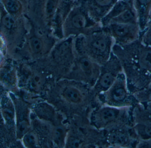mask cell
<instances>
[{
    "instance_id": "6da1fadb",
    "label": "cell",
    "mask_w": 151,
    "mask_h": 148,
    "mask_svg": "<svg viewBox=\"0 0 151 148\" xmlns=\"http://www.w3.org/2000/svg\"><path fill=\"white\" fill-rule=\"evenodd\" d=\"M113 52L129 77L151 78V47L138 39L122 46L114 44Z\"/></svg>"
},
{
    "instance_id": "7a4b0ae2",
    "label": "cell",
    "mask_w": 151,
    "mask_h": 148,
    "mask_svg": "<svg viewBox=\"0 0 151 148\" xmlns=\"http://www.w3.org/2000/svg\"><path fill=\"white\" fill-rule=\"evenodd\" d=\"M76 39L88 56L100 65H103L109 60L114 41L102 26L89 34L78 36Z\"/></svg>"
},
{
    "instance_id": "3957f363",
    "label": "cell",
    "mask_w": 151,
    "mask_h": 148,
    "mask_svg": "<svg viewBox=\"0 0 151 148\" xmlns=\"http://www.w3.org/2000/svg\"><path fill=\"white\" fill-rule=\"evenodd\" d=\"M63 36L66 38L89 34L102 27L90 16L86 8H75L68 14L63 24Z\"/></svg>"
},
{
    "instance_id": "277c9868",
    "label": "cell",
    "mask_w": 151,
    "mask_h": 148,
    "mask_svg": "<svg viewBox=\"0 0 151 148\" xmlns=\"http://www.w3.org/2000/svg\"><path fill=\"white\" fill-rule=\"evenodd\" d=\"M102 27L111 35L115 44L121 46L138 40L141 31L138 23H112Z\"/></svg>"
},
{
    "instance_id": "5b68a950",
    "label": "cell",
    "mask_w": 151,
    "mask_h": 148,
    "mask_svg": "<svg viewBox=\"0 0 151 148\" xmlns=\"http://www.w3.org/2000/svg\"><path fill=\"white\" fill-rule=\"evenodd\" d=\"M60 0H37L35 12L38 19L46 26L51 24L57 14Z\"/></svg>"
},
{
    "instance_id": "8992f818",
    "label": "cell",
    "mask_w": 151,
    "mask_h": 148,
    "mask_svg": "<svg viewBox=\"0 0 151 148\" xmlns=\"http://www.w3.org/2000/svg\"><path fill=\"white\" fill-rule=\"evenodd\" d=\"M118 0H88L87 8L91 17L97 22L105 17Z\"/></svg>"
},
{
    "instance_id": "52a82bcc",
    "label": "cell",
    "mask_w": 151,
    "mask_h": 148,
    "mask_svg": "<svg viewBox=\"0 0 151 148\" xmlns=\"http://www.w3.org/2000/svg\"><path fill=\"white\" fill-rule=\"evenodd\" d=\"M33 32L30 33L26 39L25 45L28 51L32 55L39 56L45 54L49 46V41L47 38Z\"/></svg>"
},
{
    "instance_id": "ba28073f",
    "label": "cell",
    "mask_w": 151,
    "mask_h": 148,
    "mask_svg": "<svg viewBox=\"0 0 151 148\" xmlns=\"http://www.w3.org/2000/svg\"><path fill=\"white\" fill-rule=\"evenodd\" d=\"M77 65L82 73L89 80H97L100 74L101 65L88 56L80 57Z\"/></svg>"
},
{
    "instance_id": "9c48e42d",
    "label": "cell",
    "mask_w": 151,
    "mask_h": 148,
    "mask_svg": "<svg viewBox=\"0 0 151 148\" xmlns=\"http://www.w3.org/2000/svg\"><path fill=\"white\" fill-rule=\"evenodd\" d=\"M133 6L137 13L140 30H143L150 21L151 0H133Z\"/></svg>"
},
{
    "instance_id": "30bf717a",
    "label": "cell",
    "mask_w": 151,
    "mask_h": 148,
    "mask_svg": "<svg viewBox=\"0 0 151 148\" xmlns=\"http://www.w3.org/2000/svg\"><path fill=\"white\" fill-rule=\"evenodd\" d=\"M126 76L122 72L117 76L114 85L112 86L111 96L112 100L116 102H122L127 96L125 84Z\"/></svg>"
},
{
    "instance_id": "8fae6325",
    "label": "cell",
    "mask_w": 151,
    "mask_h": 148,
    "mask_svg": "<svg viewBox=\"0 0 151 148\" xmlns=\"http://www.w3.org/2000/svg\"><path fill=\"white\" fill-rule=\"evenodd\" d=\"M4 11H1V30L6 35H11L14 34L18 29L17 19L16 17L8 13L5 9Z\"/></svg>"
},
{
    "instance_id": "7c38bea8",
    "label": "cell",
    "mask_w": 151,
    "mask_h": 148,
    "mask_svg": "<svg viewBox=\"0 0 151 148\" xmlns=\"http://www.w3.org/2000/svg\"><path fill=\"white\" fill-rule=\"evenodd\" d=\"M112 23H138L137 13L133 6H131L127 8L121 14L112 18L104 26Z\"/></svg>"
},
{
    "instance_id": "4fadbf2b",
    "label": "cell",
    "mask_w": 151,
    "mask_h": 148,
    "mask_svg": "<svg viewBox=\"0 0 151 148\" xmlns=\"http://www.w3.org/2000/svg\"><path fill=\"white\" fill-rule=\"evenodd\" d=\"M120 111L114 107H104L96 115V122L99 125H105L114 120L119 116Z\"/></svg>"
},
{
    "instance_id": "5bb4252c",
    "label": "cell",
    "mask_w": 151,
    "mask_h": 148,
    "mask_svg": "<svg viewBox=\"0 0 151 148\" xmlns=\"http://www.w3.org/2000/svg\"><path fill=\"white\" fill-rule=\"evenodd\" d=\"M62 95L65 100L72 103H78L83 99L81 92L74 87H66L63 92Z\"/></svg>"
},
{
    "instance_id": "9a60e30c",
    "label": "cell",
    "mask_w": 151,
    "mask_h": 148,
    "mask_svg": "<svg viewBox=\"0 0 151 148\" xmlns=\"http://www.w3.org/2000/svg\"><path fill=\"white\" fill-rule=\"evenodd\" d=\"M3 9L8 13L18 16L22 11V4L19 0H1Z\"/></svg>"
},
{
    "instance_id": "2e32d148",
    "label": "cell",
    "mask_w": 151,
    "mask_h": 148,
    "mask_svg": "<svg viewBox=\"0 0 151 148\" xmlns=\"http://www.w3.org/2000/svg\"><path fill=\"white\" fill-rule=\"evenodd\" d=\"M45 81L44 75L39 73H34L30 78L29 84L30 87L35 92L41 90Z\"/></svg>"
},
{
    "instance_id": "e0dca14e",
    "label": "cell",
    "mask_w": 151,
    "mask_h": 148,
    "mask_svg": "<svg viewBox=\"0 0 151 148\" xmlns=\"http://www.w3.org/2000/svg\"><path fill=\"white\" fill-rule=\"evenodd\" d=\"M23 142L25 147L34 148L38 145V137L34 132H28L23 136Z\"/></svg>"
},
{
    "instance_id": "ac0fdd59",
    "label": "cell",
    "mask_w": 151,
    "mask_h": 148,
    "mask_svg": "<svg viewBox=\"0 0 151 148\" xmlns=\"http://www.w3.org/2000/svg\"><path fill=\"white\" fill-rule=\"evenodd\" d=\"M66 132L62 126H57L53 131V140L55 143L59 146H62L64 144Z\"/></svg>"
},
{
    "instance_id": "d6986e66",
    "label": "cell",
    "mask_w": 151,
    "mask_h": 148,
    "mask_svg": "<svg viewBox=\"0 0 151 148\" xmlns=\"http://www.w3.org/2000/svg\"><path fill=\"white\" fill-rule=\"evenodd\" d=\"M139 39L143 44L151 47V21L143 30L140 31Z\"/></svg>"
},
{
    "instance_id": "ffe728a7",
    "label": "cell",
    "mask_w": 151,
    "mask_h": 148,
    "mask_svg": "<svg viewBox=\"0 0 151 148\" xmlns=\"http://www.w3.org/2000/svg\"><path fill=\"white\" fill-rule=\"evenodd\" d=\"M110 143L114 145H123L127 141V137L121 132L112 133L109 136Z\"/></svg>"
},
{
    "instance_id": "44dd1931",
    "label": "cell",
    "mask_w": 151,
    "mask_h": 148,
    "mask_svg": "<svg viewBox=\"0 0 151 148\" xmlns=\"http://www.w3.org/2000/svg\"><path fill=\"white\" fill-rule=\"evenodd\" d=\"M137 131L141 137L151 138V125H139L137 127Z\"/></svg>"
},
{
    "instance_id": "7402d4cb",
    "label": "cell",
    "mask_w": 151,
    "mask_h": 148,
    "mask_svg": "<svg viewBox=\"0 0 151 148\" xmlns=\"http://www.w3.org/2000/svg\"><path fill=\"white\" fill-rule=\"evenodd\" d=\"M29 125L27 121L24 120L19 123L17 127V133L20 136H23L26 133H28Z\"/></svg>"
},
{
    "instance_id": "603a6c76",
    "label": "cell",
    "mask_w": 151,
    "mask_h": 148,
    "mask_svg": "<svg viewBox=\"0 0 151 148\" xmlns=\"http://www.w3.org/2000/svg\"><path fill=\"white\" fill-rule=\"evenodd\" d=\"M80 145V142L77 139L75 138H71L69 141L68 146L70 148H77Z\"/></svg>"
},
{
    "instance_id": "cb8c5ba5",
    "label": "cell",
    "mask_w": 151,
    "mask_h": 148,
    "mask_svg": "<svg viewBox=\"0 0 151 148\" xmlns=\"http://www.w3.org/2000/svg\"><path fill=\"white\" fill-rule=\"evenodd\" d=\"M147 98H148V100L151 102V89L148 92Z\"/></svg>"
},
{
    "instance_id": "d4e9b609",
    "label": "cell",
    "mask_w": 151,
    "mask_h": 148,
    "mask_svg": "<svg viewBox=\"0 0 151 148\" xmlns=\"http://www.w3.org/2000/svg\"><path fill=\"white\" fill-rule=\"evenodd\" d=\"M123 1H127V2H130V3L133 4V0H123Z\"/></svg>"
},
{
    "instance_id": "484cf974",
    "label": "cell",
    "mask_w": 151,
    "mask_h": 148,
    "mask_svg": "<svg viewBox=\"0 0 151 148\" xmlns=\"http://www.w3.org/2000/svg\"><path fill=\"white\" fill-rule=\"evenodd\" d=\"M151 20V13H150V21Z\"/></svg>"
},
{
    "instance_id": "4316f807",
    "label": "cell",
    "mask_w": 151,
    "mask_h": 148,
    "mask_svg": "<svg viewBox=\"0 0 151 148\" xmlns=\"http://www.w3.org/2000/svg\"><path fill=\"white\" fill-rule=\"evenodd\" d=\"M150 104H151V105H150V106H151V103Z\"/></svg>"
},
{
    "instance_id": "83f0119b",
    "label": "cell",
    "mask_w": 151,
    "mask_h": 148,
    "mask_svg": "<svg viewBox=\"0 0 151 148\" xmlns=\"http://www.w3.org/2000/svg\"><path fill=\"white\" fill-rule=\"evenodd\" d=\"M150 21H151V20H150ZM150 21H149V22H150Z\"/></svg>"
}]
</instances>
